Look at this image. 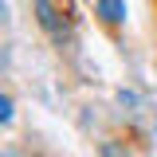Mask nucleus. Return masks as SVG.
<instances>
[{
  "label": "nucleus",
  "instance_id": "2",
  "mask_svg": "<svg viewBox=\"0 0 157 157\" xmlns=\"http://www.w3.org/2000/svg\"><path fill=\"white\" fill-rule=\"evenodd\" d=\"M98 16L106 20V24H122L126 20V4L122 0H98Z\"/></svg>",
  "mask_w": 157,
  "mask_h": 157
},
{
  "label": "nucleus",
  "instance_id": "1",
  "mask_svg": "<svg viewBox=\"0 0 157 157\" xmlns=\"http://www.w3.org/2000/svg\"><path fill=\"white\" fill-rule=\"evenodd\" d=\"M36 20H39V28H43V32L63 36V20H59V12H55V4H51V0H36Z\"/></svg>",
  "mask_w": 157,
  "mask_h": 157
},
{
  "label": "nucleus",
  "instance_id": "4",
  "mask_svg": "<svg viewBox=\"0 0 157 157\" xmlns=\"http://www.w3.org/2000/svg\"><path fill=\"white\" fill-rule=\"evenodd\" d=\"M102 157H126V153H118V149H114V141H106V145H102Z\"/></svg>",
  "mask_w": 157,
  "mask_h": 157
},
{
  "label": "nucleus",
  "instance_id": "3",
  "mask_svg": "<svg viewBox=\"0 0 157 157\" xmlns=\"http://www.w3.org/2000/svg\"><path fill=\"white\" fill-rule=\"evenodd\" d=\"M0 122H4V126L12 122V98H8V94L0 98Z\"/></svg>",
  "mask_w": 157,
  "mask_h": 157
}]
</instances>
